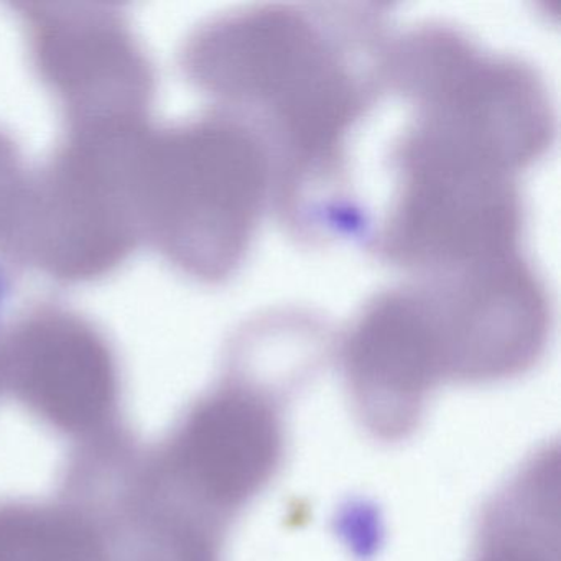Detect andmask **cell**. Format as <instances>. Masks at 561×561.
Listing matches in <instances>:
<instances>
[{"instance_id": "3", "label": "cell", "mask_w": 561, "mask_h": 561, "mask_svg": "<svg viewBox=\"0 0 561 561\" xmlns=\"http://www.w3.org/2000/svg\"><path fill=\"white\" fill-rule=\"evenodd\" d=\"M153 153V229L170 257L205 282L231 277L271 209L267 153L232 117L165 134Z\"/></svg>"}, {"instance_id": "8", "label": "cell", "mask_w": 561, "mask_h": 561, "mask_svg": "<svg viewBox=\"0 0 561 561\" xmlns=\"http://www.w3.org/2000/svg\"><path fill=\"white\" fill-rule=\"evenodd\" d=\"M0 290H2V284H0ZM0 297H2V291H0Z\"/></svg>"}, {"instance_id": "7", "label": "cell", "mask_w": 561, "mask_h": 561, "mask_svg": "<svg viewBox=\"0 0 561 561\" xmlns=\"http://www.w3.org/2000/svg\"><path fill=\"white\" fill-rule=\"evenodd\" d=\"M136 557L130 561H221V548L183 538L152 537L136 540Z\"/></svg>"}, {"instance_id": "5", "label": "cell", "mask_w": 561, "mask_h": 561, "mask_svg": "<svg viewBox=\"0 0 561 561\" xmlns=\"http://www.w3.org/2000/svg\"><path fill=\"white\" fill-rule=\"evenodd\" d=\"M557 474L545 449L507 482L479 522L471 561H560Z\"/></svg>"}, {"instance_id": "1", "label": "cell", "mask_w": 561, "mask_h": 561, "mask_svg": "<svg viewBox=\"0 0 561 561\" xmlns=\"http://www.w3.org/2000/svg\"><path fill=\"white\" fill-rule=\"evenodd\" d=\"M389 5L261 4L196 31L185 68L267 153L271 209L305 245L366 244L351 137L389 93Z\"/></svg>"}, {"instance_id": "2", "label": "cell", "mask_w": 561, "mask_h": 561, "mask_svg": "<svg viewBox=\"0 0 561 561\" xmlns=\"http://www.w3.org/2000/svg\"><path fill=\"white\" fill-rule=\"evenodd\" d=\"M396 193L366 249L409 277L524 254L518 175L428 140L400 137L389 156Z\"/></svg>"}, {"instance_id": "4", "label": "cell", "mask_w": 561, "mask_h": 561, "mask_svg": "<svg viewBox=\"0 0 561 561\" xmlns=\"http://www.w3.org/2000/svg\"><path fill=\"white\" fill-rule=\"evenodd\" d=\"M8 382L32 412L68 433H90L110 423L116 379L106 347L67 318L25 324L9 341Z\"/></svg>"}, {"instance_id": "6", "label": "cell", "mask_w": 561, "mask_h": 561, "mask_svg": "<svg viewBox=\"0 0 561 561\" xmlns=\"http://www.w3.org/2000/svg\"><path fill=\"white\" fill-rule=\"evenodd\" d=\"M104 538L83 511L0 505V561H104Z\"/></svg>"}]
</instances>
